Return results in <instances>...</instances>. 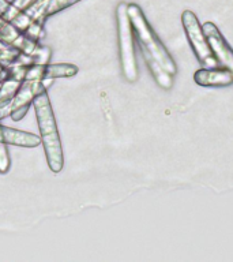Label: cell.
Returning <instances> with one entry per match:
<instances>
[{
  "label": "cell",
  "instance_id": "1",
  "mask_svg": "<svg viewBox=\"0 0 233 262\" xmlns=\"http://www.w3.org/2000/svg\"><path fill=\"white\" fill-rule=\"evenodd\" d=\"M33 108L36 112L37 124H38V130H40L41 145L44 147L49 169L53 173H60L63 167H64V153H63L56 118L53 114L46 89L42 90L41 93H38L34 97Z\"/></svg>",
  "mask_w": 233,
  "mask_h": 262
},
{
  "label": "cell",
  "instance_id": "2",
  "mask_svg": "<svg viewBox=\"0 0 233 262\" xmlns=\"http://www.w3.org/2000/svg\"><path fill=\"white\" fill-rule=\"evenodd\" d=\"M127 12L130 16L131 26L134 30L135 41L138 42L139 49L143 55H149L153 57L161 67H162L167 73H169L172 77H175L177 73V67H176L175 61L164 47L154 30L151 29L150 24L147 22L146 16L143 14L142 8L139 7L138 4L130 3L127 4Z\"/></svg>",
  "mask_w": 233,
  "mask_h": 262
},
{
  "label": "cell",
  "instance_id": "3",
  "mask_svg": "<svg viewBox=\"0 0 233 262\" xmlns=\"http://www.w3.org/2000/svg\"><path fill=\"white\" fill-rule=\"evenodd\" d=\"M116 20H118L119 37V56L122 64L123 75L128 82L138 79V63L135 55V37L131 26L130 16L127 12V3L122 2L116 8Z\"/></svg>",
  "mask_w": 233,
  "mask_h": 262
},
{
  "label": "cell",
  "instance_id": "4",
  "mask_svg": "<svg viewBox=\"0 0 233 262\" xmlns=\"http://www.w3.org/2000/svg\"><path fill=\"white\" fill-rule=\"evenodd\" d=\"M181 24H183L184 32L188 38V42L191 44V48L198 57V60L206 69L218 67V61L213 55L212 49L208 47L206 36L202 30V25L198 20L196 15L190 10H185L181 14Z\"/></svg>",
  "mask_w": 233,
  "mask_h": 262
},
{
  "label": "cell",
  "instance_id": "5",
  "mask_svg": "<svg viewBox=\"0 0 233 262\" xmlns=\"http://www.w3.org/2000/svg\"><path fill=\"white\" fill-rule=\"evenodd\" d=\"M46 89L44 81H25L18 90V93L8 102L0 105V120L10 118L14 122H19L26 116L29 108L37 94Z\"/></svg>",
  "mask_w": 233,
  "mask_h": 262
},
{
  "label": "cell",
  "instance_id": "6",
  "mask_svg": "<svg viewBox=\"0 0 233 262\" xmlns=\"http://www.w3.org/2000/svg\"><path fill=\"white\" fill-rule=\"evenodd\" d=\"M202 30L206 36L213 55L218 61V66H221L222 69L229 70L233 74V49L229 47L218 28L213 22H204L202 25Z\"/></svg>",
  "mask_w": 233,
  "mask_h": 262
},
{
  "label": "cell",
  "instance_id": "7",
  "mask_svg": "<svg viewBox=\"0 0 233 262\" xmlns=\"http://www.w3.org/2000/svg\"><path fill=\"white\" fill-rule=\"evenodd\" d=\"M79 69L71 63H45L26 67L25 81H52L57 78H71L77 75Z\"/></svg>",
  "mask_w": 233,
  "mask_h": 262
},
{
  "label": "cell",
  "instance_id": "8",
  "mask_svg": "<svg viewBox=\"0 0 233 262\" xmlns=\"http://www.w3.org/2000/svg\"><path fill=\"white\" fill-rule=\"evenodd\" d=\"M0 38L8 45H11L20 52L28 53V55H33L40 47L38 41L29 38L25 33H22L19 29H16L14 25L4 19L2 15H0Z\"/></svg>",
  "mask_w": 233,
  "mask_h": 262
},
{
  "label": "cell",
  "instance_id": "9",
  "mask_svg": "<svg viewBox=\"0 0 233 262\" xmlns=\"http://www.w3.org/2000/svg\"><path fill=\"white\" fill-rule=\"evenodd\" d=\"M194 81L199 86L204 88H214V86H229L233 83V74L226 69H200L194 74Z\"/></svg>",
  "mask_w": 233,
  "mask_h": 262
},
{
  "label": "cell",
  "instance_id": "10",
  "mask_svg": "<svg viewBox=\"0 0 233 262\" xmlns=\"http://www.w3.org/2000/svg\"><path fill=\"white\" fill-rule=\"evenodd\" d=\"M0 142L20 147H37L41 145V138L40 135L33 133L16 130L0 124Z\"/></svg>",
  "mask_w": 233,
  "mask_h": 262
},
{
  "label": "cell",
  "instance_id": "11",
  "mask_svg": "<svg viewBox=\"0 0 233 262\" xmlns=\"http://www.w3.org/2000/svg\"><path fill=\"white\" fill-rule=\"evenodd\" d=\"M0 15L3 16L6 20H8L11 25H14L16 29H19L20 32L25 33L30 38L33 25L32 19L29 18L25 10L16 8L8 0H0Z\"/></svg>",
  "mask_w": 233,
  "mask_h": 262
},
{
  "label": "cell",
  "instance_id": "12",
  "mask_svg": "<svg viewBox=\"0 0 233 262\" xmlns=\"http://www.w3.org/2000/svg\"><path fill=\"white\" fill-rule=\"evenodd\" d=\"M51 3V0H34L25 11L32 19V33L30 38L34 41H40L44 36V25L46 20V10Z\"/></svg>",
  "mask_w": 233,
  "mask_h": 262
},
{
  "label": "cell",
  "instance_id": "13",
  "mask_svg": "<svg viewBox=\"0 0 233 262\" xmlns=\"http://www.w3.org/2000/svg\"><path fill=\"white\" fill-rule=\"evenodd\" d=\"M143 59H145V63H146L149 70H150L151 74H153L155 82H157L162 89H171L172 85H173V77H172L171 74L167 73V71H165L153 57L149 56V55H143Z\"/></svg>",
  "mask_w": 233,
  "mask_h": 262
},
{
  "label": "cell",
  "instance_id": "14",
  "mask_svg": "<svg viewBox=\"0 0 233 262\" xmlns=\"http://www.w3.org/2000/svg\"><path fill=\"white\" fill-rule=\"evenodd\" d=\"M19 55L20 51L15 49L11 45H8L7 42H4L0 38V63H3L4 66L12 64L14 61H16Z\"/></svg>",
  "mask_w": 233,
  "mask_h": 262
},
{
  "label": "cell",
  "instance_id": "15",
  "mask_svg": "<svg viewBox=\"0 0 233 262\" xmlns=\"http://www.w3.org/2000/svg\"><path fill=\"white\" fill-rule=\"evenodd\" d=\"M78 2H81V0H51L48 10H46V18L55 15L57 12L63 11L65 8L71 7V6H74Z\"/></svg>",
  "mask_w": 233,
  "mask_h": 262
},
{
  "label": "cell",
  "instance_id": "16",
  "mask_svg": "<svg viewBox=\"0 0 233 262\" xmlns=\"http://www.w3.org/2000/svg\"><path fill=\"white\" fill-rule=\"evenodd\" d=\"M11 167V159H10V153H8L7 143L0 142V173L4 175L10 171Z\"/></svg>",
  "mask_w": 233,
  "mask_h": 262
},
{
  "label": "cell",
  "instance_id": "17",
  "mask_svg": "<svg viewBox=\"0 0 233 262\" xmlns=\"http://www.w3.org/2000/svg\"><path fill=\"white\" fill-rule=\"evenodd\" d=\"M33 2H34V0H12L11 3L14 4L16 8H19V10H26Z\"/></svg>",
  "mask_w": 233,
  "mask_h": 262
},
{
  "label": "cell",
  "instance_id": "18",
  "mask_svg": "<svg viewBox=\"0 0 233 262\" xmlns=\"http://www.w3.org/2000/svg\"><path fill=\"white\" fill-rule=\"evenodd\" d=\"M4 71H6V66H4L3 63H0V79H2V78H3Z\"/></svg>",
  "mask_w": 233,
  "mask_h": 262
}]
</instances>
